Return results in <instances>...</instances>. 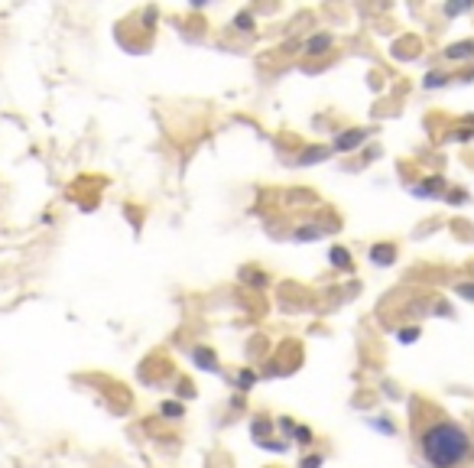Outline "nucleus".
<instances>
[{
	"mask_svg": "<svg viewBox=\"0 0 474 468\" xmlns=\"http://www.w3.org/2000/svg\"><path fill=\"white\" fill-rule=\"evenodd\" d=\"M471 442L455 423H436L422 432V455L436 468H455L468 459Z\"/></svg>",
	"mask_w": 474,
	"mask_h": 468,
	"instance_id": "1",
	"label": "nucleus"
},
{
	"mask_svg": "<svg viewBox=\"0 0 474 468\" xmlns=\"http://www.w3.org/2000/svg\"><path fill=\"white\" fill-rule=\"evenodd\" d=\"M364 130H348V134H341L338 140H335V150H354L358 144H364Z\"/></svg>",
	"mask_w": 474,
	"mask_h": 468,
	"instance_id": "2",
	"label": "nucleus"
},
{
	"mask_svg": "<svg viewBox=\"0 0 474 468\" xmlns=\"http://www.w3.org/2000/svg\"><path fill=\"white\" fill-rule=\"evenodd\" d=\"M328 49H331L328 33H319V37H312L309 43H305V53H309V55H322V53H328Z\"/></svg>",
	"mask_w": 474,
	"mask_h": 468,
	"instance_id": "3",
	"label": "nucleus"
},
{
	"mask_svg": "<svg viewBox=\"0 0 474 468\" xmlns=\"http://www.w3.org/2000/svg\"><path fill=\"white\" fill-rule=\"evenodd\" d=\"M192 358L198 361V368L218 371V364H215V355H212V351H205V348H195V351H192Z\"/></svg>",
	"mask_w": 474,
	"mask_h": 468,
	"instance_id": "4",
	"label": "nucleus"
},
{
	"mask_svg": "<svg viewBox=\"0 0 474 468\" xmlns=\"http://www.w3.org/2000/svg\"><path fill=\"white\" fill-rule=\"evenodd\" d=\"M370 257H374L377 263H390V261H394V247H384V244H380V247H374V251H370Z\"/></svg>",
	"mask_w": 474,
	"mask_h": 468,
	"instance_id": "5",
	"label": "nucleus"
},
{
	"mask_svg": "<svg viewBox=\"0 0 474 468\" xmlns=\"http://www.w3.org/2000/svg\"><path fill=\"white\" fill-rule=\"evenodd\" d=\"M331 263H335V267H345V271H348V267H351L348 251H341V247H331Z\"/></svg>",
	"mask_w": 474,
	"mask_h": 468,
	"instance_id": "6",
	"label": "nucleus"
},
{
	"mask_svg": "<svg viewBox=\"0 0 474 468\" xmlns=\"http://www.w3.org/2000/svg\"><path fill=\"white\" fill-rule=\"evenodd\" d=\"M471 49H474V46H468V43L452 46V49H448V59H465V55H471Z\"/></svg>",
	"mask_w": 474,
	"mask_h": 468,
	"instance_id": "7",
	"label": "nucleus"
},
{
	"mask_svg": "<svg viewBox=\"0 0 474 468\" xmlns=\"http://www.w3.org/2000/svg\"><path fill=\"white\" fill-rule=\"evenodd\" d=\"M234 27L241 29V33H247V29L254 27V20H251V13H237V20H234Z\"/></svg>",
	"mask_w": 474,
	"mask_h": 468,
	"instance_id": "8",
	"label": "nucleus"
},
{
	"mask_svg": "<svg viewBox=\"0 0 474 468\" xmlns=\"http://www.w3.org/2000/svg\"><path fill=\"white\" fill-rule=\"evenodd\" d=\"M162 414L170 416V420H176V416H182V406H176V404H162Z\"/></svg>",
	"mask_w": 474,
	"mask_h": 468,
	"instance_id": "9",
	"label": "nucleus"
},
{
	"mask_svg": "<svg viewBox=\"0 0 474 468\" xmlns=\"http://www.w3.org/2000/svg\"><path fill=\"white\" fill-rule=\"evenodd\" d=\"M305 238H322V234H319V228H303V231H299V241H305Z\"/></svg>",
	"mask_w": 474,
	"mask_h": 468,
	"instance_id": "10",
	"label": "nucleus"
},
{
	"mask_svg": "<svg viewBox=\"0 0 474 468\" xmlns=\"http://www.w3.org/2000/svg\"><path fill=\"white\" fill-rule=\"evenodd\" d=\"M458 293H462V297H468V299H474V283H462V287H458Z\"/></svg>",
	"mask_w": 474,
	"mask_h": 468,
	"instance_id": "11",
	"label": "nucleus"
},
{
	"mask_svg": "<svg viewBox=\"0 0 474 468\" xmlns=\"http://www.w3.org/2000/svg\"><path fill=\"white\" fill-rule=\"evenodd\" d=\"M322 459H309V462H303V468H315Z\"/></svg>",
	"mask_w": 474,
	"mask_h": 468,
	"instance_id": "12",
	"label": "nucleus"
}]
</instances>
